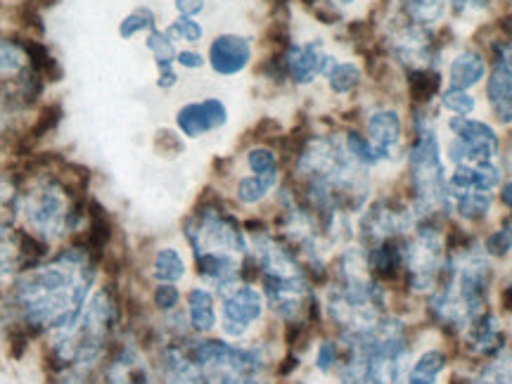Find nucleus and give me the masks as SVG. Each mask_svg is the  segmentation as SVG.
<instances>
[{
  "instance_id": "nucleus-1",
  "label": "nucleus",
  "mask_w": 512,
  "mask_h": 384,
  "mask_svg": "<svg viewBox=\"0 0 512 384\" xmlns=\"http://www.w3.org/2000/svg\"><path fill=\"white\" fill-rule=\"evenodd\" d=\"M95 283L91 254L69 247L46 264L19 275L12 285V306L34 330L69 328L81 316Z\"/></svg>"
},
{
  "instance_id": "nucleus-2",
  "label": "nucleus",
  "mask_w": 512,
  "mask_h": 384,
  "mask_svg": "<svg viewBox=\"0 0 512 384\" xmlns=\"http://www.w3.org/2000/svg\"><path fill=\"white\" fill-rule=\"evenodd\" d=\"M185 240L195 254L197 273L216 290L240 283L249 240L242 223L219 204H204L185 223Z\"/></svg>"
},
{
  "instance_id": "nucleus-3",
  "label": "nucleus",
  "mask_w": 512,
  "mask_h": 384,
  "mask_svg": "<svg viewBox=\"0 0 512 384\" xmlns=\"http://www.w3.org/2000/svg\"><path fill=\"white\" fill-rule=\"evenodd\" d=\"M17 209L29 233L46 245L74 233L81 219L74 190L57 176L36 178L34 183H29V188L17 197Z\"/></svg>"
},
{
  "instance_id": "nucleus-4",
  "label": "nucleus",
  "mask_w": 512,
  "mask_h": 384,
  "mask_svg": "<svg viewBox=\"0 0 512 384\" xmlns=\"http://www.w3.org/2000/svg\"><path fill=\"white\" fill-rule=\"evenodd\" d=\"M204 384H264L266 354L259 347H240L223 339H200L188 347Z\"/></svg>"
},
{
  "instance_id": "nucleus-5",
  "label": "nucleus",
  "mask_w": 512,
  "mask_h": 384,
  "mask_svg": "<svg viewBox=\"0 0 512 384\" xmlns=\"http://www.w3.org/2000/svg\"><path fill=\"white\" fill-rule=\"evenodd\" d=\"M451 140L446 143V159L451 166H475L496 162L501 155V138L496 128L475 117H448Z\"/></svg>"
},
{
  "instance_id": "nucleus-6",
  "label": "nucleus",
  "mask_w": 512,
  "mask_h": 384,
  "mask_svg": "<svg viewBox=\"0 0 512 384\" xmlns=\"http://www.w3.org/2000/svg\"><path fill=\"white\" fill-rule=\"evenodd\" d=\"M221 294V330L228 339H242L264 318V292L249 283H235L219 290Z\"/></svg>"
},
{
  "instance_id": "nucleus-7",
  "label": "nucleus",
  "mask_w": 512,
  "mask_h": 384,
  "mask_svg": "<svg viewBox=\"0 0 512 384\" xmlns=\"http://www.w3.org/2000/svg\"><path fill=\"white\" fill-rule=\"evenodd\" d=\"M283 62L285 76L297 86H311L318 76H325L332 69V64L337 62L335 55L328 53L325 41L320 38H311L306 43H287L283 50Z\"/></svg>"
},
{
  "instance_id": "nucleus-8",
  "label": "nucleus",
  "mask_w": 512,
  "mask_h": 384,
  "mask_svg": "<svg viewBox=\"0 0 512 384\" xmlns=\"http://www.w3.org/2000/svg\"><path fill=\"white\" fill-rule=\"evenodd\" d=\"M366 138L373 145L377 159H380V169L399 162L403 145H406L401 112L394 110V107H375L373 112H368Z\"/></svg>"
},
{
  "instance_id": "nucleus-9",
  "label": "nucleus",
  "mask_w": 512,
  "mask_h": 384,
  "mask_svg": "<svg viewBox=\"0 0 512 384\" xmlns=\"http://www.w3.org/2000/svg\"><path fill=\"white\" fill-rule=\"evenodd\" d=\"M228 105L219 98H204L195 102H185L176 112V128L183 138L197 140L207 133L221 131L228 124Z\"/></svg>"
},
{
  "instance_id": "nucleus-10",
  "label": "nucleus",
  "mask_w": 512,
  "mask_h": 384,
  "mask_svg": "<svg viewBox=\"0 0 512 384\" xmlns=\"http://www.w3.org/2000/svg\"><path fill=\"white\" fill-rule=\"evenodd\" d=\"M252 60H254L252 38L242 34H233V31H228V34H219L209 43L207 64L211 67V72L216 76H223V79H230V76L247 72Z\"/></svg>"
},
{
  "instance_id": "nucleus-11",
  "label": "nucleus",
  "mask_w": 512,
  "mask_h": 384,
  "mask_svg": "<svg viewBox=\"0 0 512 384\" xmlns=\"http://www.w3.org/2000/svg\"><path fill=\"white\" fill-rule=\"evenodd\" d=\"M486 100L501 124H512V64L501 50L491 72L486 74Z\"/></svg>"
},
{
  "instance_id": "nucleus-12",
  "label": "nucleus",
  "mask_w": 512,
  "mask_h": 384,
  "mask_svg": "<svg viewBox=\"0 0 512 384\" xmlns=\"http://www.w3.org/2000/svg\"><path fill=\"white\" fill-rule=\"evenodd\" d=\"M503 185V171L496 162L475 166H453L448 174V195L453 192H494Z\"/></svg>"
},
{
  "instance_id": "nucleus-13",
  "label": "nucleus",
  "mask_w": 512,
  "mask_h": 384,
  "mask_svg": "<svg viewBox=\"0 0 512 384\" xmlns=\"http://www.w3.org/2000/svg\"><path fill=\"white\" fill-rule=\"evenodd\" d=\"M486 74H489V67H486L484 55L475 48H465L448 62V88L472 91L486 79Z\"/></svg>"
},
{
  "instance_id": "nucleus-14",
  "label": "nucleus",
  "mask_w": 512,
  "mask_h": 384,
  "mask_svg": "<svg viewBox=\"0 0 512 384\" xmlns=\"http://www.w3.org/2000/svg\"><path fill=\"white\" fill-rule=\"evenodd\" d=\"M503 332L498 325V318L494 313L484 311L465 328V344L472 354L477 356H494L503 349Z\"/></svg>"
},
{
  "instance_id": "nucleus-15",
  "label": "nucleus",
  "mask_w": 512,
  "mask_h": 384,
  "mask_svg": "<svg viewBox=\"0 0 512 384\" xmlns=\"http://www.w3.org/2000/svg\"><path fill=\"white\" fill-rule=\"evenodd\" d=\"M107 384H152L143 356L138 349L124 347L107 366Z\"/></svg>"
},
{
  "instance_id": "nucleus-16",
  "label": "nucleus",
  "mask_w": 512,
  "mask_h": 384,
  "mask_svg": "<svg viewBox=\"0 0 512 384\" xmlns=\"http://www.w3.org/2000/svg\"><path fill=\"white\" fill-rule=\"evenodd\" d=\"M188 304V323L190 328L200 335H209L219 325V313H216V297L207 287H192L185 297Z\"/></svg>"
},
{
  "instance_id": "nucleus-17",
  "label": "nucleus",
  "mask_w": 512,
  "mask_h": 384,
  "mask_svg": "<svg viewBox=\"0 0 512 384\" xmlns=\"http://www.w3.org/2000/svg\"><path fill=\"white\" fill-rule=\"evenodd\" d=\"M283 176H254L245 174L240 176L233 185V197L238 200L242 207H259L261 202H266L273 192L283 183Z\"/></svg>"
},
{
  "instance_id": "nucleus-18",
  "label": "nucleus",
  "mask_w": 512,
  "mask_h": 384,
  "mask_svg": "<svg viewBox=\"0 0 512 384\" xmlns=\"http://www.w3.org/2000/svg\"><path fill=\"white\" fill-rule=\"evenodd\" d=\"M494 209V192H453L451 195V214L467 223H479Z\"/></svg>"
},
{
  "instance_id": "nucleus-19",
  "label": "nucleus",
  "mask_w": 512,
  "mask_h": 384,
  "mask_svg": "<svg viewBox=\"0 0 512 384\" xmlns=\"http://www.w3.org/2000/svg\"><path fill=\"white\" fill-rule=\"evenodd\" d=\"M448 358L441 349H427L408 366L403 380L413 384H439L441 373L446 370Z\"/></svg>"
},
{
  "instance_id": "nucleus-20",
  "label": "nucleus",
  "mask_w": 512,
  "mask_h": 384,
  "mask_svg": "<svg viewBox=\"0 0 512 384\" xmlns=\"http://www.w3.org/2000/svg\"><path fill=\"white\" fill-rule=\"evenodd\" d=\"M401 12L406 22L418 24V27H434L446 17L448 0H399Z\"/></svg>"
},
{
  "instance_id": "nucleus-21",
  "label": "nucleus",
  "mask_w": 512,
  "mask_h": 384,
  "mask_svg": "<svg viewBox=\"0 0 512 384\" xmlns=\"http://www.w3.org/2000/svg\"><path fill=\"white\" fill-rule=\"evenodd\" d=\"M325 81H328V88L330 93L335 95H351L354 91H358V86L363 83V69L358 62H351V60H337L332 64V69L328 74L323 76Z\"/></svg>"
},
{
  "instance_id": "nucleus-22",
  "label": "nucleus",
  "mask_w": 512,
  "mask_h": 384,
  "mask_svg": "<svg viewBox=\"0 0 512 384\" xmlns=\"http://www.w3.org/2000/svg\"><path fill=\"white\" fill-rule=\"evenodd\" d=\"M188 273V264H185L183 254L178 252L176 247H162L155 254V261H152V275L159 280V283H181Z\"/></svg>"
},
{
  "instance_id": "nucleus-23",
  "label": "nucleus",
  "mask_w": 512,
  "mask_h": 384,
  "mask_svg": "<svg viewBox=\"0 0 512 384\" xmlns=\"http://www.w3.org/2000/svg\"><path fill=\"white\" fill-rule=\"evenodd\" d=\"M247 174L254 176H283L280 174V157L273 147L252 145L245 152Z\"/></svg>"
},
{
  "instance_id": "nucleus-24",
  "label": "nucleus",
  "mask_w": 512,
  "mask_h": 384,
  "mask_svg": "<svg viewBox=\"0 0 512 384\" xmlns=\"http://www.w3.org/2000/svg\"><path fill=\"white\" fill-rule=\"evenodd\" d=\"M152 29H157V15L155 10L147 8V5H140V8L131 10L128 15L119 22V36L124 41H131L138 34H150Z\"/></svg>"
},
{
  "instance_id": "nucleus-25",
  "label": "nucleus",
  "mask_w": 512,
  "mask_h": 384,
  "mask_svg": "<svg viewBox=\"0 0 512 384\" xmlns=\"http://www.w3.org/2000/svg\"><path fill=\"white\" fill-rule=\"evenodd\" d=\"M145 48L152 53V60H155V67H169V64H176V41L166 34L164 29H152L150 34H145Z\"/></svg>"
},
{
  "instance_id": "nucleus-26",
  "label": "nucleus",
  "mask_w": 512,
  "mask_h": 384,
  "mask_svg": "<svg viewBox=\"0 0 512 384\" xmlns=\"http://www.w3.org/2000/svg\"><path fill=\"white\" fill-rule=\"evenodd\" d=\"M441 110L451 114V117H472L477 112V98L470 91H456V88H446L439 95Z\"/></svg>"
},
{
  "instance_id": "nucleus-27",
  "label": "nucleus",
  "mask_w": 512,
  "mask_h": 384,
  "mask_svg": "<svg viewBox=\"0 0 512 384\" xmlns=\"http://www.w3.org/2000/svg\"><path fill=\"white\" fill-rule=\"evenodd\" d=\"M164 31L174 38L176 43H185V46L190 48L200 46L204 41V27L202 22H197V17H176L174 22H169V27Z\"/></svg>"
},
{
  "instance_id": "nucleus-28",
  "label": "nucleus",
  "mask_w": 512,
  "mask_h": 384,
  "mask_svg": "<svg viewBox=\"0 0 512 384\" xmlns=\"http://www.w3.org/2000/svg\"><path fill=\"white\" fill-rule=\"evenodd\" d=\"M22 252L24 249L15 238V233L0 226V278H5V275H10L12 271H17L19 256H22Z\"/></svg>"
},
{
  "instance_id": "nucleus-29",
  "label": "nucleus",
  "mask_w": 512,
  "mask_h": 384,
  "mask_svg": "<svg viewBox=\"0 0 512 384\" xmlns=\"http://www.w3.org/2000/svg\"><path fill=\"white\" fill-rule=\"evenodd\" d=\"M472 384H512V351H503L494 363L484 366Z\"/></svg>"
},
{
  "instance_id": "nucleus-30",
  "label": "nucleus",
  "mask_w": 512,
  "mask_h": 384,
  "mask_svg": "<svg viewBox=\"0 0 512 384\" xmlns=\"http://www.w3.org/2000/svg\"><path fill=\"white\" fill-rule=\"evenodd\" d=\"M484 252L489 256H496V259L508 256L512 252V221L510 219H505L501 223V228L494 230V233L484 240Z\"/></svg>"
},
{
  "instance_id": "nucleus-31",
  "label": "nucleus",
  "mask_w": 512,
  "mask_h": 384,
  "mask_svg": "<svg viewBox=\"0 0 512 384\" xmlns=\"http://www.w3.org/2000/svg\"><path fill=\"white\" fill-rule=\"evenodd\" d=\"M152 302H155L159 311H176V306L181 304V292H178L174 283H159L155 292H152Z\"/></svg>"
},
{
  "instance_id": "nucleus-32",
  "label": "nucleus",
  "mask_w": 512,
  "mask_h": 384,
  "mask_svg": "<svg viewBox=\"0 0 512 384\" xmlns=\"http://www.w3.org/2000/svg\"><path fill=\"white\" fill-rule=\"evenodd\" d=\"M339 366V347L335 342H320V347L316 351V370L323 375H330L332 370H337Z\"/></svg>"
},
{
  "instance_id": "nucleus-33",
  "label": "nucleus",
  "mask_w": 512,
  "mask_h": 384,
  "mask_svg": "<svg viewBox=\"0 0 512 384\" xmlns=\"http://www.w3.org/2000/svg\"><path fill=\"white\" fill-rule=\"evenodd\" d=\"M176 67L188 69V72H200V69L207 67V55L200 53L197 48H183L176 55Z\"/></svg>"
},
{
  "instance_id": "nucleus-34",
  "label": "nucleus",
  "mask_w": 512,
  "mask_h": 384,
  "mask_svg": "<svg viewBox=\"0 0 512 384\" xmlns=\"http://www.w3.org/2000/svg\"><path fill=\"white\" fill-rule=\"evenodd\" d=\"M491 0H448V8H453V12L460 17H467V15H477V12H482L489 8Z\"/></svg>"
},
{
  "instance_id": "nucleus-35",
  "label": "nucleus",
  "mask_w": 512,
  "mask_h": 384,
  "mask_svg": "<svg viewBox=\"0 0 512 384\" xmlns=\"http://www.w3.org/2000/svg\"><path fill=\"white\" fill-rule=\"evenodd\" d=\"M178 17H197L207 8V0H174Z\"/></svg>"
},
{
  "instance_id": "nucleus-36",
  "label": "nucleus",
  "mask_w": 512,
  "mask_h": 384,
  "mask_svg": "<svg viewBox=\"0 0 512 384\" xmlns=\"http://www.w3.org/2000/svg\"><path fill=\"white\" fill-rule=\"evenodd\" d=\"M178 86V72L176 64H169V67H157V88L162 91H171V88Z\"/></svg>"
},
{
  "instance_id": "nucleus-37",
  "label": "nucleus",
  "mask_w": 512,
  "mask_h": 384,
  "mask_svg": "<svg viewBox=\"0 0 512 384\" xmlns=\"http://www.w3.org/2000/svg\"><path fill=\"white\" fill-rule=\"evenodd\" d=\"M12 207H17V195L8 188V185L0 183V214H5V211Z\"/></svg>"
},
{
  "instance_id": "nucleus-38",
  "label": "nucleus",
  "mask_w": 512,
  "mask_h": 384,
  "mask_svg": "<svg viewBox=\"0 0 512 384\" xmlns=\"http://www.w3.org/2000/svg\"><path fill=\"white\" fill-rule=\"evenodd\" d=\"M501 202L512 211V181L501 185Z\"/></svg>"
},
{
  "instance_id": "nucleus-39",
  "label": "nucleus",
  "mask_w": 512,
  "mask_h": 384,
  "mask_svg": "<svg viewBox=\"0 0 512 384\" xmlns=\"http://www.w3.org/2000/svg\"><path fill=\"white\" fill-rule=\"evenodd\" d=\"M503 302H505V306H508V309H512V283H510L508 290L503 292Z\"/></svg>"
},
{
  "instance_id": "nucleus-40",
  "label": "nucleus",
  "mask_w": 512,
  "mask_h": 384,
  "mask_svg": "<svg viewBox=\"0 0 512 384\" xmlns=\"http://www.w3.org/2000/svg\"><path fill=\"white\" fill-rule=\"evenodd\" d=\"M498 50H501V53H503L505 57H508V62L512 64V41H510V43H505V46H501Z\"/></svg>"
},
{
  "instance_id": "nucleus-41",
  "label": "nucleus",
  "mask_w": 512,
  "mask_h": 384,
  "mask_svg": "<svg viewBox=\"0 0 512 384\" xmlns=\"http://www.w3.org/2000/svg\"><path fill=\"white\" fill-rule=\"evenodd\" d=\"M332 5H339V8H351V5L356 3V0H330Z\"/></svg>"
},
{
  "instance_id": "nucleus-42",
  "label": "nucleus",
  "mask_w": 512,
  "mask_h": 384,
  "mask_svg": "<svg viewBox=\"0 0 512 384\" xmlns=\"http://www.w3.org/2000/svg\"><path fill=\"white\" fill-rule=\"evenodd\" d=\"M299 384H304V382H299Z\"/></svg>"
}]
</instances>
